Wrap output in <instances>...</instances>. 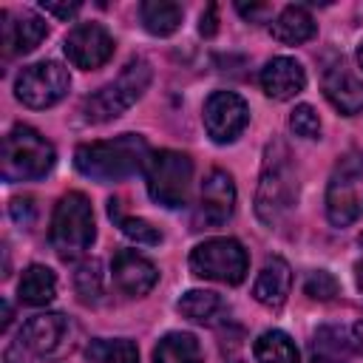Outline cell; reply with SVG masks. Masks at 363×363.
Listing matches in <instances>:
<instances>
[{
  "label": "cell",
  "mask_w": 363,
  "mask_h": 363,
  "mask_svg": "<svg viewBox=\"0 0 363 363\" xmlns=\"http://www.w3.org/2000/svg\"><path fill=\"white\" fill-rule=\"evenodd\" d=\"M176 309L184 318L196 320V323H216L221 315L230 312L227 303L221 301V295L218 292H210V289H190V292H184L179 298Z\"/></svg>",
  "instance_id": "obj_23"
},
{
  "label": "cell",
  "mask_w": 363,
  "mask_h": 363,
  "mask_svg": "<svg viewBox=\"0 0 363 363\" xmlns=\"http://www.w3.org/2000/svg\"><path fill=\"white\" fill-rule=\"evenodd\" d=\"M354 281H357V289L363 292V261L354 264Z\"/></svg>",
  "instance_id": "obj_37"
},
{
  "label": "cell",
  "mask_w": 363,
  "mask_h": 363,
  "mask_svg": "<svg viewBox=\"0 0 363 363\" xmlns=\"http://www.w3.org/2000/svg\"><path fill=\"white\" fill-rule=\"evenodd\" d=\"M111 272H113V281L116 286L130 295V298H142L147 295L156 281H159V269L145 258L139 255L136 250H119L113 255V264H111Z\"/></svg>",
  "instance_id": "obj_15"
},
{
  "label": "cell",
  "mask_w": 363,
  "mask_h": 363,
  "mask_svg": "<svg viewBox=\"0 0 363 363\" xmlns=\"http://www.w3.org/2000/svg\"><path fill=\"white\" fill-rule=\"evenodd\" d=\"M142 173L147 182V193L156 204H162L167 210L187 204L190 184H193V162L187 153L156 150V153H150Z\"/></svg>",
  "instance_id": "obj_7"
},
{
  "label": "cell",
  "mask_w": 363,
  "mask_h": 363,
  "mask_svg": "<svg viewBox=\"0 0 363 363\" xmlns=\"http://www.w3.org/2000/svg\"><path fill=\"white\" fill-rule=\"evenodd\" d=\"M250 269L247 250L235 238H210L193 247L190 252V272L196 278L218 281V284H241Z\"/></svg>",
  "instance_id": "obj_8"
},
{
  "label": "cell",
  "mask_w": 363,
  "mask_h": 363,
  "mask_svg": "<svg viewBox=\"0 0 363 363\" xmlns=\"http://www.w3.org/2000/svg\"><path fill=\"white\" fill-rule=\"evenodd\" d=\"M250 122L247 102L233 91H213L204 102V128L207 136L218 145H230L241 136Z\"/></svg>",
  "instance_id": "obj_12"
},
{
  "label": "cell",
  "mask_w": 363,
  "mask_h": 363,
  "mask_svg": "<svg viewBox=\"0 0 363 363\" xmlns=\"http://www.w3.org/2000/svg\"><path fill=\"white\" fill-rule=\"evenodd\" d=\"M94 238H96V227H94V207L88 196L79 190L65 193L57 201L51 216V230H48L51 247L62 261H74L91 250Z\"/></svg>",
  "instance_id": "obj_3"
},
{
  "label": "cell",
  "mask_w": 363,
  "mask_h": 363,
  "mask_svg": "<svg viewBox=\"0 0 363 363\" xmlns=\"http://www.w3.org/2000/svg\"><path fill=\"white\" fill-rule=\"evenodd\" d=\"M320 88H323V96L343 116H357L363 111V82L346 65L343 57H329L326 60V65L320 71Z\"/></svg>",
  "instance_id": "obj_14"
},
{
  "label": "cell",
  "mask_w": 363,
  "mask_h": 363,
  "mask_svg": "<svg viewBox=\"0 0 363 363\" xmlns=\"http://www.w3.org/2000/svg\"><path fill=\"white\" fill-rule=\"evenodd\" d=\"M74 289L82 303H94L102 295V267L96 258H85L74 272Z\"/></svg>",
  "instance_id": "obj_28"
},
{
  "label": "cell",
  "mask_w": 363,
  "mask_h": 363,
  "mask_svg": "<svg viewBox=\"0 0 363 363\" xmlns=\"http://www.w3.org/2000/svg\"><path fill=\"white\" fill-rule=\"evenodd\" d=\"M292 289V269L281 255H272L264 261L255 284H252V298L264 303L267 309H281L286 303V295Z\"/></svg>",
  "instance_id": "obj_18"
},
{
  "label": "cell",
  "mask_w": 363,
  "mask_h": 363,
  "mask_svg": "<svg viewBox=\"0 0 363 363\" xmlns=\"http://www.w3.org/2000/svg\"><path fill=\"white\" fill-rule=\"evenodd\" d=\"M40 9L48 11V14H54V17H60V20H68V17H74V14L79 11V3H54V0H43Z\"/></svg>",
  "instance_id": "obj_33"
},
{
  "label": "cell",
  "mask_w": 363,
  "mask_h": 363,
  "mask_svg": "<svg viewBox=\"0 0 363 363\" xmlns=\"http://www.w3.org/2000/svg\"><path fill=\"white\" fill-rule=\"evenodd\" d=\"M57 162L54 145L28 125L9 130L3 142V179L6 182H34L51 173Z\"/></svg>",
  "instance_id": "obj_5"
},
{
  "label": "cell",
  "mask_w": 363,
  "mask_h": 363,
  "mask_svg": "<svg viewBox=\"0 0 363 363\" xmlns=\"http://www.w3.org/2000/svg\"><path fill=\"white\" fill-rule=\"evenodd\" d=\"M153 363H201V346L190 332H167L153 349Z\"/></svg>",
  "instance_id": "obj_24"
},
{
  "label": "cell",
  "mask_w": 363,
  "mask_h": 363,
  "mask_svg": "<svg viewBox=\"0 0 363 363\" xmlns=\"http://www.w3.org/2000/svg\"><path fill=\"white\" fill-rule=\"evenodd\" d=\"M303 292H306L312 301H332V298L340 292V284H337V278H335L332 272L315 269V272H309V278H306V284H303Z\"/></svg>",
  "instance_id": "obj_30"
},
{
  "label": "cell",
  "mask_w": 363,
  "mask_h": 363,
  "mask_svg": "<svg viewBox=\"0 0 363 363\" xmlns=\"http://www.w3.org/2000/svg\"><path fill=\"white\" fill-rule=\"evenodd\" d=\"M150 77H153V71H150V62H147V60H142V57L130 60L113 82L102 85L96 94H91V96L82 102V116H85V122L102 125V122H111V119L122 116V113L147 91Z\"/></svg>",
  "instance_id": "obj_4"
},
{
  "label": "cell",
  "mask_w": 363,
  "mask_h": 363,
  "mask_svg": "<svg viewBox=\"0 0 363 363\" xmlns=\"http://www.w3.org/2000/svg\"><path fill=\"white\" fill-rule=\"evenodd\" d=\"M17 295L28 306H45L57 295V278H54V272L48 267H43V264L26 267L23 269V278H20V286H17Z\"/></svg>",
  "instance_id": "obj_22"
},
{
  "label": "cell",
  "mask_w": 363,
  "mask_h": 363,
  "mask_svg": "<svg viewBox=\"0 0 363 363\" xmlns=\"http://www.w3.org/2000/svg\"><path fill=\"white\" fill-rule=\"evenodd\" d=\"M68 88H71V77L54 60H43V62L26 65L14 79V96L26 108H34V111L57 105L68 94Z\"/></svg>",
  "instance_id": "obj_10"
},
{
  "label": "cell",
  "mask_w": 363,
  "mask_h": 363,
  "mask_svg": "<svg viewBox=\"0 0 363 363\" xmlns=\"http://www.w3.org/2000/svg\"><path fill=\"white\" fill-rule=\"evenodd\" d=\"M235 210V184L233 176L221 167H213L201 182L199 207L193 216V230H216L233 218Z\"/></svg>",
  "instance_id": "obj_11"
},
{
  "label": "cell",
  "mask_w": 363,
  "mask_h": 363,
  "mask_svg": "<svg viewBox=\"0 0 363 363\" xmlns=\"http://www.w3.org/2000/svg\"><path fill=\"white\" fill-rule=\"evenodd\" d=\"M11 218L20 227H31L34 224V201L31 199H14L11 201Z\"/></svg>",
  "instance_id": "obj_31"
},
{
  "label": "cell",
  "mask_w": 363,
  "mask_h": 363,
  "mask_svg": "<svg viewBox=\"0 0 363 363\" xmlns=\"http://www.w3.org/2000/svg\"><path fill=\"white\" fill-rule=\"evenodd\" d=\"M150 147L139 133H122L105 142H85L74 150V167L94 182H119L145 170Z\"/></svg>",
  "instance_id": "obj_1"
},
{
  "label": "cell",
  "mask_w": 363,
  "mask_h": 363,
  "mask_svg": "<svg viewBox=\"0 0 363 363\" xmlns=\"http://www.w3.org/2000/svg\"><path fill=\"white\" fill-rule=\"evenodd\" d=\"M182 17H184L182 6L170 0H145L139 6V20L145 31L153 37H170L182 26Z\"/></svg>",
  "instance_id": "obj_21"
},
{
  "label": "cell",
  "mask_w": 363,
  "mask_h": 363,
  "mask_svg": "<svg viewBox=\"0 0 363 363\" xmlns=\"http://www.w3.org/2000/svg\"><path fill=\"white\" fill-rule=\"evenodd\" d=\"M108 216H111V218H113V224L122 230V235H128L130 241L145 244V247H156V244H162V233H159L150 221H145V218L125 216V213H122V201H119V199H111V201H108Z\"/></svg>",
  "instance_id": "obj_27"
},
{
  "label": "cell",
  "mask_w": 363,
  "mask_h": 363,
  "mask_svg": "<svg viewBox=\"0 0 363 363\" xmlns=\"http://www.w3.org/2000/svg\"><path fill=\"white\" fill-rule=\"evenodd\" d=\"M88 363H139V349L128 337H96L85 349Z\"/></svg>",
  "instance_id": "obj_26"
},
{
  "label": "cell",
  "mask_w": 363,
  "mask_h": 363,
  "mask_svg": "<svg viewBox=\"0 0 363 363\" xmlns=\"http://www.w3.org/2000/svg\"><path fill=\"white\" fill-rule=\"evenodd\" d=\"M68 332V318L60 312H43L26 320L20 335L6 349V363H40L62 346Z\"/></svg>",
  "instance_id": "obj_9"
},
{
  "label": "cell",
  "mask_w": 363,
  "mask_h": 363,
  "mask_svg": "<svg viewBox=\"0 0 363 363\" xmlns=\"http://www.w3.org/2000/svg\"><path fill=\"white\" fill-rule=\"evenodd\" d=\"M363 216V150H349L332 167L326 184V218L335 227H349Z\"/></svg>",
  "instance_id": "obj_6"
},
{
  "label": "cell",
  "mask_w": 363,
  "mask_h": 363,
  "mask_svg": "<svg viewBox=\"0 0 363 363\" xmlns=\"http://www.w3.org/2000/svg\"><path fill=\"white\" fill-rule=\"evenodd\" d=\"M235 9H238V14H241V17H247L250 23H252V20H258L261 14H267V11H269L264 3H255V6H244V3H238Z\"/></svg>",
  "instance_id": "obj_34"
},
{
  "label": "cell",
  "mask_w": 363,
  "mask_h": 363,
  "mask_svg": "<svg viewBox=\"0 0 363 363\" xmlns=\"http://www.w3.org/2000/svg\"><path fill=\"white\" fill-rule=\"evenodd\" d=\"M349 335L343 326H318L309 340L312 363H349Z\"/></svg>",
  "instance_id": "obj_20"
},
{
  "label": "cell",
  "mask_w": 363,
  "mask_h": 363,
  "mask_svg": "<svg viewBox=\"0 0 363 363\" xmlns=\"http://www.w3.org/2000/svg\"><path fill=\"white\" fill-rule=\"evenodd\" d=\"M360 244H363V233H360Z\"/></svg>",
  "instance_id": "obj_39"
},
{
  "label": "cell",
  "mask_w": 363,
  "mask_h": 363,
  "mask_svg": "<svg viewBox=\"0 0 363 363\" xmlns=\"http://www.w3.org/2000/svg\"><path fill=\"white\" fill-rule=\"evenodd\" d=\"M315 31H318V26H315L312 14L306 11V6H286L269 23V34L284 45H301V43L312 40Z\"/></svg>",
  "instance_id": "obj_19"
},
{
  "label": "cell",
  "mask_w": 363,
  "mask_h": 363,
  "mask_svg": "<svg viewBox=\"0 0 363 363\" xmlns=\"http://www.w3.org/2000/svg\"><path fill=\"white\" fill-rule=\"evenodd\" d=\"M0 20H3V54L6 57H14V54H28L34 51L45 34H48V26L45 20H40L34 11H23L17 17H11V11H0Z\"/></svg>",
  "instance_id": "obj_16"
},
{
  "label": "cell",
  "mask_w": 363,
  "mask_h": 363,
  "mask_svg": "<svg viewBox=\"0 0 363 363\" xmlns=\"http://www.w3.org/2000/svg\"><path fill=\"white\" fill-rule=\"evenodd\" d=\"M289 128L301 139H318L320 136V119H318L312 105H295V111L289 113Z\"/></svg>",
  "instance_id": "obj_29"
},
{
  "label": "cell",
  "mask_w": 363,
  "mask_h": 363,
  "mask_svg": "<svg viewBox=\"0 0 363 363\" xmlns=\"http://www.w3.org/2000/svg\"><path fill=\"white\" fill-rule=\"evenodd\" d=\"M295 201H298V173L292 167V156L284 142H272L267 147L261 179H258L255 216L267 227H275L289 216Z\"/></svg>",
  "instance_id": "obj_2"
},
{
  "label": "cell",
  "mask_w": 363,
  "mask_h": 363,
  "mask_svg": "<svg viewBox=\"0 0 363 363\" xmlns=\"http://www.w3.org/2000/svg\"><path fill=\"white\" fill-rule=\"evenodd\" d=\"M218 31V6L210 3L204 11H201V20H199V34L201 37H213Z\"/></svg>",
  "instance_id": "obj_32"
},
{
  "label": "cell",
  "mask_w": 363,
  "mask_h": 363,
  "mask_svg": "<svg viewBox=\"0 0 363 363\" xmlns=\"http://www.w3.org/2000/svg\"><path fill=\"white\" fill-rule=\"evenodd\" d=\"M113 37L108 34L105 26L99 23H79L68 31L65 43H62V51L68 57L71 65L82 68V71H91V68H99L105 65L111 57H113Z\"/></svg>",
  "instance_id": "obj_13"
},
{
  "label": "cell",
  "mask_w": 363,
  "mask_h": 363,
  "mask_svg": "<svg viewBox=\"0 0 363 363\" xmlns=\"http://www.w3.org/2000/svg\"><path fill=\"white\" fill-rule=\"evenodd\" d=\"M261 88L269 99H292L306 88V71L292 57H275L261 68Z\"/></svg>",
  "instance_id": "obj_17"
},
{
  "label": "cell",
  "mask_w": 363,
  "mask_h": 363,
  "mask_svg": "<svg viewBox=\"0 0 363 363\" xmlns=\"http://www.w3.org/2000/svg\"><path fill=\"white\" fill-rule=\"evenodd\" d=\"M357 62H360V68H363V40H360V45H357Z\"/></svg>",
  "instance_id": "obj_38"
},
{
  "label": "cell",
  "mask_w": 363,
  "mask_h": 363,
  "mask_svg": "<svg viewBox=\"0 0 363 363\" xmlns=\"http://www.w3.org/2000/svg\"><path fill=\"white\" fill-rule=\"evenodd\" d=\"M349 343H352V352H363V320L352 323V329H349Z\"/></svg>",
  "instance_id": "obj_35"
},
{
  "label": "cell",
  "mask_w": 363,
  "mask_h": 363,
  "mask_svg": "<svg viewBox=\"0 0 363 363\" xmlns=\"http://www.w3.org/2000/svg\"><path fill=\"white\" fill-rule=\"evenodd\" d=\"M9 323H11V306L3 301V323H0V329H9Z\"/></svg>",
  "instance_id": "obj_36"
},
{
  "label": "cell",
  "mask_w": 363,
  "mask_h": 363,
  "mask_svg": "<svg viewBox=\"0 0 363 363\" xmlns=\"http://www.w3.org/2000/svg\"><path fill=\"white\" fill-rule=\"evenodd\" d=\"M252 354H255V363H301L292 337L281 329H267L264 335H258Z\"/></svg>",
  "instance_id": "obj_25"
}]
</instances>
